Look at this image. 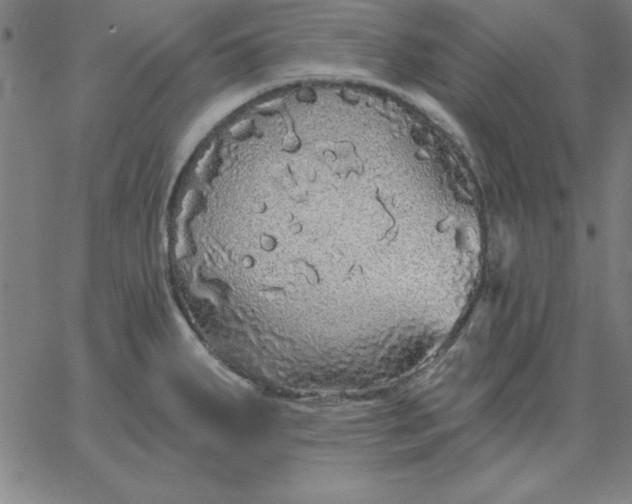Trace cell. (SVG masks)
Here are the masks:
<instances>
[{"label":"cell","instance_id":"6da1fadb","mask_svg":"<svg viewBox=\"0 0 632 504\" xmlns=\"http://www.w3.org/2000/svg\"><path fill=\"white\" fill-rule=\"evenodd\" d=\"M369 183L365 170L320 156L238 173L227 192L223 268L269 291L299 275L313 287L353 281L387 249L359 211Z\"/></svg>","mask_w":632,"mask_h":504}]
</instances>
